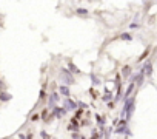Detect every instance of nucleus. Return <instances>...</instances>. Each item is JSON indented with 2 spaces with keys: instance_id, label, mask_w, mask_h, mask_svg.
Segmentation results:
<instances>
[{
  "instance_id": "f257e3e1",
  "label": "nucleus",
  "mask_w": 157,
  "mask_h": 139,
  "mask_svg": "<svg viewBox=\"0 0 157 139\" xmlns=\"http://www.w3.org/2000/svg\"><path fill=\"white\" fill-rule=\"evenodd\" d=\"M60 76H62V80H63L65 84H73V79H71V74H68L65 70L62 71V74H60Z\"/></svg>"
},
{
  "instance_id": "f03ea898",
  "label": "nucleus",
  "mask_w": 157,
  "mask_h": 139,
  "mask_svg": "<svg viewBox=\"0 0 157 139\" xmlns=\"http://www.w3.org/2000/svg\"><path fill=\"white\" fill-rule=\"evenodd\" d=\"M60 91H62V94H65V96H69V90L66 88V87H62V88H60Z\"/></svg>"
},
{
  "instance_id": "7ed1b4c3",
  "label": "nucleus",
  "mask_w": 157,
  "mask_h": 139,
  "mask_svg": "<svg viewBox=\"0 0 157 139\" xmlns=\"http://www.w3.org/2000/svg\"><path fill=\"white\" fill-rule=\"evenodd\" d=\"M0 99L8 101V99H10V94H6V93H0Z\"/></svg>"
},
{
  "instance_id": "20e7f679",
  "label": "nucleus",
  "mask_w": 157,
  "mask_h": 139,
  "mask_svg": "<svg viewBox=\"0 0 157 139\" xmlns=\"http://www.w3.org/2000/svg\"><path fill=\"white\" fill-rule=\"evenodd\" d=\"M66 107H68V108H75V104L74 102H71V101H68L66 102Z\"/></svg>"
},
{
  "instance_id": "39448f33",
  "label": "nucleus",
  "mask_w": 157,
  "mask_h": 139,
  "mask_svg": "<svg viewBox=\"0 0 157 139\" xmlns=\"http://www.w3.org/2000/svg\"><path fill=\"white\" fill-rule=\"evenodd\" d=\"M129 71H131V70H129L128 66H126V68L123 70V76H128V74H129Z\"/></svg>"
},
{
  "instance_id": "423d86ee",
  "label": "nucleus",
  "mask_w": 157,
  "mask_h": 139,
  "mask_svg": "<svg viewBox=\"0 0 157 139\" xmlns=\"http://www.w3.org/2000/svg\"><path fill=\"white\" fill-rule=\"evenodd\" d=\"M148 53H150V51H148V50H146L145 53H143V54L140 56V60H142V59H145V57H146V54H148Z\"/></svg>"
},
{
  "instance_id": "0eeeda50",
  "label": "nucleus",
  "mask_w": 157,
  "mask_h": 139,
  "mask_svg": "<svg viewBox=\"0 0 157 139\" xmlns=\"http://www.w3.org/2000/svg\"><path fill=\"white\" fill-rule=\"evenodd\" d=\"M77 12H79V14H86V11H85V10H79Z\"/></svg>"
}]
</instances>
